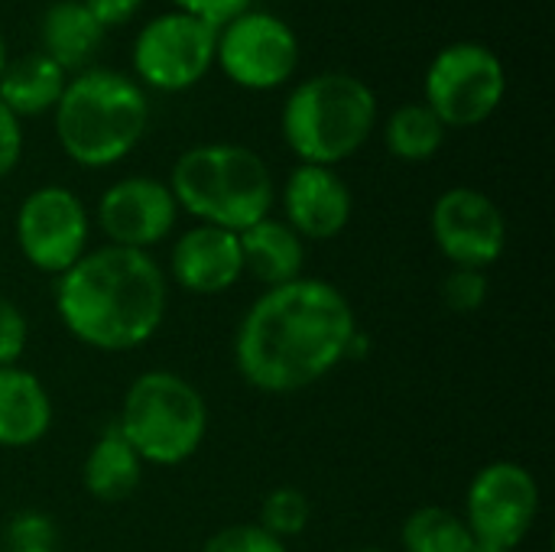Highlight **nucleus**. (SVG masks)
Instances as JSON below:
<instances>
[{
  "instance_id": "nucleus-24",
  "label": "nucleus",
  "mask_w": 555,
  "mask_h": 552,
  "mask_svg": "<svg viewBox=\"0 0 555 552\" xmlns=\"http://www.w3.org/2000/svg\"><path fill=\"white\" fill-rule=\"evenodd\" d=\"M202 552H289L280 537L260 524H231L205 540Z\"/></svg>"
},
{
  "instance_id": "nucleus-29",
  "label": "nucleus",
  "mask_w": 555,
  "mask_h": 552,
  "mask_svg": "<svg viewBox=\"0 0 555 552\" xmlns=\"http://www.w3.org/2000/svg\"><path fill=\"white\" fill-rule=\"evenodd\" d=\"M81 3L88 7V13H91L104 29L133 20L137 10L143 7V0H81Z\"/></svg>"
},
{
  "instance_id": "nucleus-23",
  "label": "nucleus",
  "mask_w": 555,
  "mask_h": 552,
  "mask_svg": "<svg viewBox=\"0 0 555 552\" xmlns=\"http://www.w3.org/2000/svg\"><path fill=\"white\" fill-rule=\"evenodd\" d=\"M309 498L296 488H276L263 498V508H260V527L270 530L273 537L286 540V537H296L306 530L309 524Z\"/></svg>"
},
{
  "instance_id": "nucleus-4",
  "label": "nucleus",
  "mask_w": 555,
  "mask_h": 552,
  "mask_svg": "<svg viewBox=\"0 0 555 552\" xmlns=\"http://www.w3.org/2000/svg\"><path fill=\"white\" fill-rule=\"evenodd\" d=\"M169 192L202 224L247 231L270 218L273 176L260 153L237 143H205L185 150L169 176Z\"/></svg>"
},
{
  "instance_id": "nucleus-5",
  "label": "nucleus",
  "mask_w": 555,
  "mask_h": 552,
  "mask_svg": "<svg viewBox=\"0 0 555 552\" xmlns=\"http://www.w3.org/2000/svg\"><path fill=\"white\" fill-rule=\"evenodd\" d=\"M377 120V98L358 75L322 72L296 85L283 104V140L309 166L354 156Z\"/></svg>"
},
{
  "instance_id": "nucleus-16",
  "label": "nucleus",
  "mask_w": 555,
  "mask_h": 552,
  "mask_svg": "<svg viewBox=\"0 0 555 552\" xmlns=\"http://www.w3.org/2000/svg\"><path fill=\"white\" fill-rule=\"evenodd\" d=\"M52 426V400L42 381L23 368H0V446H36Z\"/></svg>"
},
{
  "instance_id": "nucleus-21",
  "label": "nucleus",
  "mask_w": 555,
  "mask_h": 552,
  "mask_svg": "<svg viewBox=\"0 0 555 552\" xmlns=\"http://www.w3.org/2000/svg\"><path fill=\"white\" fill-rule=\"evenodd\" d=\"M446 140V124L426 104H403L390 114L384 127V143L397 159L423 163L439 153Z\"/></svg>"
},
{
  "instance_id": "nucleus-13",
  "label": "nucleus",
  "mask_w": 555,
  "mask_h": 552,
  "mask_svg": "<svg viewBox=\"0 0 555 552\" xmlns=\"http://www.w3.org/2000/svg\"><path fill=\"white\" fill-rule=\"evenodd\" d=\"M179 218V205L166 182L150 176H130L114 182L98 202L101 231L117 247L146 251L159 244Z\"/></svg>"
},
{
  "instance_id": "nucleus-26",
  "label": "nucleus",
  "mask_w": 555,
  "mask_h": 552,
  "mask_svg": "<svg viewBox=\"0 0 555 552\" xmlns=\"http://www.w3.org/2000/svg\"><path fill=\"white\" fill-rule=\"evenodd\" d=\"M26 316L20 312L16 303L0 299V368H13L26 348Z\"/></svg>"
},
{
  "instance_id": "nucleus-17",
  "label": "nucleus",
  "mask_w": 555,
  "mask_h": 552,
  "mask_svg": "<svg viewBox=\"0 0 555 552\" xmlns=\"http://www.w3.org/2000/svg\"><path fill=\"white\" fill-rule=\"evenodd\" d=\"M42 55H49L62 72H85L104 39V26L88 13L81 0H59L42 13L39 23Z\"/></svg>"
},
{
  "instance_id": "nucleus-25",
  "label": "nucleus",
  "mask_w": 555,
  "mask_h": 552,
  "mask_svg": "<svg viewBox=\"0 0 555 552\" xmlns=\"http://www.w3.org/2000/svg\"><path fill=\"white\" fill-rule=\"evenodd\" d=\"M442 299L452 312H475L485 306L488 299V277L485 270H472V267H455L446 283H442Z\"/></svg>"
},
{
  "instance_id": "nucleus-9",
  "label": "nucleus",
  "mask_w": 555,
  "mask_h": 552,
  "mask_svg": "<svg viewBox=\"0 0 555 552\" xmlns=\"http://www.w3.org/2000/svg\"><path fill=\"white\" fill-rule=\"evenodd\" d=\"M218 29L182 10L153 16L133 39V68L146 88L185 91L215 65Z\"/></svg>"
},
{
  "instance_id": "nucleus-32",
  "label": "nucleus",
  "mask_w": 555,
  "mask_h": 552,
  "mask_svg": "<svg viewBox=\"0 0 555 552\" xmlns=\"http://www.w3.org/2000/svg\"><path fill=\"white\" fill-rule=\"evenodd\" d=\"M358 552H387V550H374V547H367V550H358Z\"/></svg>"
},
{
  "instance_id": "nucleus-28",
  "label": "nucleus",
  "mask_w": 555,
  "mask_h": 552,
  "mask_svg": "<svg viewBox=\"0 0 555 552\" xmlns=\"http://www.w3.org/2000/svg\"><path fill=\"white\" fill-rule=\"evenodd\" d=\"M23 153V127L20 117L0 101V179L7 172H13V166L20 163Z\"/></svg>"
},
{
  "instance_id": "nucleus-10",
  "label": "nucleus",
  "mask_w": 555,
  "mask_h": 552,
  "mask_svg": "<svg viewBox=\"0 0 555 552\" xmlns=\"http://www.w3.org/2000/svg\"><path fill=\"white\" fill-rule=\"evenodd\" d=\"M215 59L234 85L270 91L293 78L299 65V39L286 20L263 10H244L218 29Z\"/></svg>"
},
{
  "instance_id": "nucleus-15",
  "label": "nucleus",
  "mask_w": 555,
  "mask_h": 552,
  "mask_svg": "<svg viewBox=\"0 0 555 552\" xmlns=\"http://www.w3.org/2000/svg\"><path fill=\"white\" fill-rule=\"evenodd\" d=\"M169 270L176 283L189 293L198 296L228 293L244 277L241 238L215 224H198L172 244Z\"/></svg>"
},
{
  "instance_id": "nucleus-14",
  "label": "nucleus",
  "mask_w": 555,
  "mask_h": 552,
  "mask_svg": "<svg viewBox=\"0 0 555 552\" xmlns=\"http://www.w3.org/2000/svg\"><path fill=\"white\" fill-rule=\"evenodd\" d=\"M286 224L309 241H332L351 221V189L328 166H296L283 189Z\"/></svg>"
},
{
  "instance_id": "nucleus-18",
  "label": "nucleus",
  "mask_w": 555,
  "mask_h": 552,
  "mask_svg": "<svg viewBox=\"0 0 555 552\" xmlns=\"http://www.w3.org/2000/svg\"><path fill=\"white\" fill-rule=\"evenodd\" d=\"M241 238V254H244V270H250L260 283L267 286H283L302 277V260L306 247L302 238L276 218H263L250 224Z\"/></svg>"
},
{
  "instance_id": "nucleus-27",
  "label": "nucleus",
  "mask_w": 555,
  "mask_h": 552,
  "mask_svg": "<svg viewBox=\"0 0 555 552\" xmlns=\"http://www.w3.org/2000/svg\"><path fill=\"white\" fill-rule=\"evenodd\" d=\"M172 3H176V10H182L189 16H198L215 29H221L228 20L250 10V0H172Z\"/></svg>"
},
{
  "instance_id": "nucleus-3",
  "label": "nucleus",
  "mask_w": 555,
  "mask_h": 552,
  "mask_svg": "<svg viewBox=\"0 0 555 552\" xmlns=\"http://www.w3.org/2000/svg\"><path fill=\"white\" fill-rule=\"evenodd\" d=\"M143 88L111 68L78 72L55 104V137L68 159L88 169L120 163L146 133Z\"/></svg>"
},
{
  "instance_id": "nucleus-11",
  "label": "nucleus",
  "mask_w": 555,
  "mask_h": 552,
  "mask_svg": "<svg viewBox=\"0 0 555 552\" xmlns=\"http://www.w3.org/2000/svg\"><path fill=\"white\" fill-rule=\"evenodd\" d=\"M16 241L36 270L62 277L88 251V211L81 198L62 185L29 192L16 211Z\"/></svg>"
},
{
  "instance_id": "nucleus-30",
  "label": "nucleus",
  "mask_w": 555,
  "mask_h": 552,
  "mask_svg": "<svg viewBox=\"0 0 555 552\" xmlns=\"http://www.w3.org/2000/svg\"><path fill=\"white\" fill-rule=\"evenodd\" d=\"M13 552H55L52 547H16Z\"/></svg>"
},
{
  "instance_id": "nucleus-12",
  "label": "nucleus",
  "mask_w": 555,
  "mask_h": 552,
  "mask_svg": "<svg viewBox=\"0 0 555 552\" xmlns=\"http://www.w3.org/2000/svg\"><path fill=\"white\" fill-rule=\"evenodd\" d=\"M433 238L455 267L485 270L507 247V221L494 198L472 185H455L433 205Z\"/></svg>"
},
{
  "instance_id": "nucleus-8",
  "label": "nucleus",
  "mask_w": 555,
  "mask_h": 552,
  "mask_svg": "<svg viewBox=\"0 0 555 552\" xmlns=\"http://www.w3.org/2000/svg\"><path fill=\"white\" fill-rule=\"evenodd\" d=\"M537 511L540 485L520 462H491L468 485L465 524L478 550L514 552L533 530Z\"/></svg>"
},
{
  "instance_id": "nucleus-2",
  "label": "nucleus",
  "mask_w": 555,
  "mask_h": 552,
  "mask_svg": "<svg viewBox=\"0 0 555 552\" xmlns=\"http://www.w3.org/2000/svg\"><path fill=\"white\" fill-rule=\"evenodd\" d=\"M166 273L146 251H85L55 286L65 329L98 351H133L150 342L166 316Z\"/></svg>"
},
{
  "instance_id": "nucleus-22",
  "label": "nucleus",
  "mask_w": 555,
  "mask_h": 552,
  "mask_svg": "<svg viewBox=\"0 0 555 552\" xmlns=\"http://www.w3.org/2000/svg\"><path fill=\"white\" fill-rule=\"evenodd\" d=\"M406 552H475V537L455 511L420 508L406 517L400 530Z\"/></svg>"
},
{
  "instance_id": "nucleus-20",
  "label": "nucleus",
  "mask_w": 555,
  "mask_h": 552,
  "mask_svg": "<svg viewBox=\"0 0 555 552\" xmlns=\"http://www.w3.org/2000/svg\"><path fill=\"white\" fill-rule=\"evenodd\" d=\"M143 482V462L130 449V442L117 433L107 429L88 452L85 459V488L91 498L104 504L127 501Z\"/></svg>"
},
{
  "instance_id": "nucleus-19",
  "label": "nucleus",
  "mask_w": 555,
  "mask_h": 552,
  "mask_svg": "<svg viewBox=\"0 0 555 552\" xmlns=\"http://www.w3.org/2000/svg\"><path fill=\"white\" fill-rule=\"evenodd\" d=\"M68 78L65 72L42 52L20 55L7 62L0 75V101L16 114V117H36L46 111H55Z\"/></svg>"
},
{
  "instance_id": "nucleus-7",
  "label": "nucleus",
  "mask_w": 555,
  "mask_h": 552,
  "mask_svg": "<svg viewBox=\"0 0 555 552\" xmlns=\"http://www.w3.org/2000/svg\"><path fill=\"white\" fill-rule=\"evenodd\" d=\"M507 75L481 42H452L426 68V107L446 127H478L504 101Z\"/></svg>"
},
{
  "instance_id": "nucleus-1",
  "label": "nucleus",
  "mask_w": 555,
  "mask_h": 552,
  "mask_svg": "<svg viewBox=\"0 0 555 552\" xmlns=\"http://www.w3.org/2000/svg\"><path fill=\"white\" fill-rule=\"evenodd\" d=\"M354 342L358 319L345 293L299 277L270 286L247 309L234 338V364L263 394H296L348 358Z\"/></svg>"
},
{
  "instance_id": "nucleus-6",
  "label": "nucleus",
  "mask_w": 555,
  "mask_h": 552,
  "mask_svg": "<svg viewBox=\"0 0 555 552\" xmlns=\"http://www.w3.org/2000/svg\"><path fill=\"white\" fill-rule=\"evenodd\" d=\"M117 433L140 462L182 465L208 433V407L195 384L172 371H146L124 394Z\"/></svg>"
},
{
  "instance_id": "nucleus-31",
  "label": "nucleus",
  "mask_w": 555,
  "mask_h": 552,
  "mask_svg": "<svg viewBox=\"0 0 555 552\" xmlns=\"http://www.w3.org/2000/svg\"><path fill=\"white\" fill-rule=\"evenodd\" d=\"M3 68H7V46H3V39H0V75H3Z\"/></svg>"
}]
</instances>
